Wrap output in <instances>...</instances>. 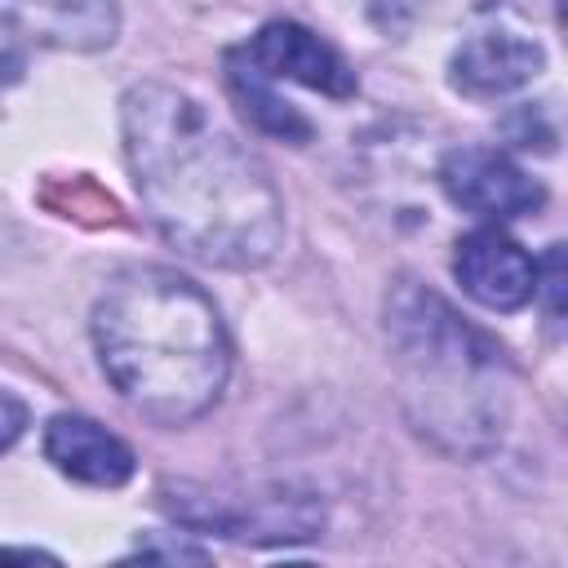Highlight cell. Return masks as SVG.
Instances as JSON below:
<instances>
[{"mask_svg":"<svg viewBox=\"0 0 568 568\" xmlns=\"http://www.w3.org/2000/svg\"><path fill=\"white\" fill-rule=\"evenodd\" d=\"M240 53H244V62H253L271 80H297V84L320 89L328 98L355 93V71L346 67V58L328 40L306 31L302 22H284V18L266 22Z\"/></svg>","mask_w":568,"mask_h":568,"instance_id":"obj_4","label":"cell"},{"mask_svg":"<svg viewBox=\"0 0 568 568\" xmlns=\"http://www.w3.org/2000/svg\"><path fill=\"white\" fill-rule=\"evenodd\" d=\"M22 426H27V408H22V399H13V395L0 390V453L22 435Z\"/></svg>","mask_w":568,"mask_h":568,"instance_id":"obj_10","label":"cell"},{"mask_svg":"<svg viewBox=\"0 0 568 568\" xmlns=\"http://www.w3.org/2000/svg\"><path fill=\"white\" fill-rule=\"evenodd\" d=\"M93 346L120 399L160 426L209 413L231 373L213 297L164 266L124 271L106 284L93 306Z\"/></svg>","mask_w":568,"mask_h":568,"instance_id":"obj_2","label":"cell"},{"mask_svg":"<svg viewBox=\"0 0 568 568\" xmlns=\"http://www.w3.org/2000/svg\"><path fill=\"white\" fill-rule=\"evenodd\" d=\"M0 22L49 49H102L115 40V0H0Z\"/></svg>","mask_w":568,"mask_h":568,"instance_id":"obj_7","label":"cell"},{"mask_svg":"<svg viewBox=\"0 0 568 568\" xmlns=\"http://www.w3.org/2000/svg\"><path fill=\"white\" fill-rule=\"evenodd\" d=\"M541 44L515 22L475 27L453 53V84L470 98H501L541 71Z\"/></svg>","mask_w":568,"mask_h":568,"instance_id":"obj_6","label":"cell"},{"mask_svg":"<svg viewBox=\"0 0 568 568\" xmlns=\"http://www.w3.org/2000/svg\"><path fill=\"white\" fill-rule=\"evenodd\" d=\"M44 457L62 475L93 484V488H120L133 475V448L106 426L75 417V413H58L44 426Z\"/></svg>","mask_w":568,"mask_h":568,"instance_id":"obj_8","label":"cell"},{"mask_svg":"<svg viewBox=\"0 0 568 568\" xmlns=\"http://www.w3.org/2000/svg\"><path fill=\"white\" fill-rule=\"evenodd\" d=\"M439 186L457 209L479 213V217H524L546 204L541 182L488 146L448 151L439 164Z\"/></svg>","mask_w":568,"mask_h":568,"instance_id":"obj_3","label":"cell"},{"mask_svg":"<svg viewBox=\"0 0 568 568\" xmlns=\"http://www.w3.org/2000/svg\"><path fill=\"white\" fill-rule=\"evenodd\" d=\"M120 115L142 209L173 248L231 271L271 262L284 200L244 142L173 84L129 89Z\"/></svg>","mask_w":568,"mask_h":568,"instance_id":"obj_1","label":"cell"},{"mask_svg":"<svg viewBox=\"0 0 568 568\" xmlns=\"http://www.w3.org/2000/svg\"><path fill=\"white\" fill-rule=\"evenodd\" d=\"M226 84L235 93V102L244 106V115L271 133V138H284V142H306L311 138V120H302L275 89H271V75H262L253 62H244L240 49L226 53Z\"/></svg>","mask_w":568,"mask_h":568,"instance_id":"obj_9","label":"cell"},{"mask_svg":"<svg viewBox=\"0 0 568 568\" xmlns=\"http://www.w3.org/2000/svg\"><path fill=\"white\" fill-rule=\"evenodd\" d=\"M0 559H53V555H40V550H0Z\"/></svg>","mask_w":568,"mask_h":568,"instance_id":"obj_11","label":"cell"},{"mask_svg":"<svg viewBox=\"0 0 568 568\" xmlns=\"http://www.w3.org/2000/svg\"><path fill=\"white\" fill-rule=\"evenodd\" d=\"M457 284L488 311H519L537 297V262L497 226H479L457 244Z\"/></svg>","mask_w":568,"mask_h":568,"instance_id":"obj_5","label":"cell"}]
</instances>
